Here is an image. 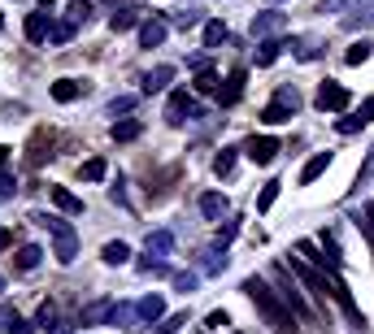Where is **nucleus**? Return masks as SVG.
I'll list each match as a JSON object with an SVG mask.
<instances>
[{"mask_svg":"<svg viewBox=\"0 0 374 334\" xmlns=\"http://www.w3.org/2000/svg\"><path fill=\"white\" fill-rule=\"evenodd\" d=\"M235 230H239L235 221H227V226H222V230H218V248H222V252H227V243L235 239Z\"/></svg>","mask_w":374,"mask_h":334,"instance_id":"obj_47","label":"nucleus"},{"mask_svg":"<svg viewBox=\"0 0 374 334\" xmlns=\"http://www.w3.org/2000/svg\"><path fill=\"white\" fill-rule=\"evenodd\" d=\"M0 291H5V278H0Z\"/></svg>","mask_w":374,"mask_h":334,"instance_id":"obj_54","label":"nucleus"},{"mask_svg":"<svg viewBox=\"0 0 374 334\" xmlns=\"http://www.w3.org/2000/svg\"><path fill=\"white\" fill-rule=\"evenodd\" d=\"M296 57H301V61H318L322 57V44L318 39H301V44H296Z\"/></svg>","mask_w":374,"mask_h":334,"instance_id":"obj_35","label":"nucleus"},{"mask_svg":"<svg viewBox=\"0 0 374 334\" xmlns=\"http://www.w3.org/2000/svg\"><path fill=\"white\" fill-rule=\"evenodd\" d=\"M0 22H5V18H0Z\"/></svg>","mask_w":374,"mask_h":334,"instance_id":"obj_56","label":"nucleus"},{"mask_svg":"<svg viewBox=\"0 0 374 334\" xmlns=\"http://www.w3.org/2000/svg\"><path fill=\"white\" fill-rule=\"evenodd\" d=\"M9 248H13V230L0 226V252H9Z\"/></svg>","mask_w":374,"mask_h":334,"instance_id":"obj_50","label":"nucleus"},{"mask_svg":"<svg viewBox=\"0 0 374 334\" xmlns=\"http://www.w3.org/2000/svg\"><path fill=\"white\" fill-rule=\"evenodd\" d=\"M79 174L87 178V183H101V178L109 174V165H105V157H92V161H83V165H79Z\"/></svg>","mask_w":374,"mask_h":334,"instance_id":"obj_27","label":"nucleus"},{"mask_svg":"<svg viewBox=\"0 0 374 334\" xmlns=\"http://www.w3.org/2000/svg\"><path fill=\"white\" fill-rule=\"evenodd\" d=\"M170 35V22L166 18H148L144 27H139V48H161Z\"/></svg>","mask_w":374,"mask_h":334,"instance_id":"obj_9","label":"nucleus"},{"mask_svg":"<svg viewBox=\"0 0 374 334\" xmlns=\"http://www.w3.org/2000/svg\"><path fill=\"white\" fill-rule=\"evenodd\" d=\"M205 326H209V330H227V326H231V317L218 308V313H209V317H205Z\"/></svg>","mask_w":374,"mask_h":334,"instance_id":"obj_46","label":"nucleus"},{"mask_svg":"<svg viewBox=\"0 0 374 334\" xmlns=\"http://www.w3.org/2000/svg\"><path fill=\"white\" fill-rule=\"evenodd\" d=\"M274 152H279V139H270V135H253L244 143V157L248 161H257V165H270L274 161Z\"/></svg>","mask_w":374,"mask_h":334,"instance_id":"obj_8","label":"nucleus"},{"mask_svg":"<svg viewBox=\"0 0 374 334\" xmlns=\"http://www.w3.org/2000/svg\"><path fill=\"white\" fill-rule=\"evenodd\" d=\"M53 204H57L61 213H83V200L74 195L70 187H53Z\"/></svg>","mask_w":374,"mask_h":334,"instance_id":"obj_20","label":"nucleus"},{"mask_svg":"<svg viewBox=\"0 0 374 334\" xmlns=\"http://www.w3.org/2000/svg\"><path fill=\"white\" fill-rule=\"evenodd\" d=\"M227 39H231L227 22H205V48H222Z\"/></svg>","mask_w":374,"mask_h":334,"instance_id":"obj_24","label":"nucleus"},{"mask_svg":"<svg viewBox=\"0 0 374 334\" xmlns=\"http://www.w3.org/2000/svg\"><path fill=\"white\" fill-rule=\"evenodd\" d=\"M48 91H53V100H57V105H74V100H79V96L87 91V83H79V79H57V83L48 87Z\"/></svg>","mask_w":374,"mask_h":334,"instance_id":"obj_15","label":"nucleus"},{"mask_svg":"<svg viewBox=\"0 0 374 334\" xmlns=\"http://www.w3.org/2000/svg\"><path fill=\"white\" fill-rule=\"evenodd\" d=\"M270 5H283V0H270Z\"/></svg>","mask_w":374,"mask_h":334,"instance_id":"obj_55","label":"nucleus"},{"mask_svg":"<svg viewBox=\"0 0 374 334\" xmlns=\"http://www.w3.org/2000/svg\"><path fill=\"white\" fill-rule=\"evenodd\" d=\"M196 91H205V96L218 91V74L213 70H201V74H196Z\"/></svg>","mask_w":374,"mask_h":334,"instance_id":"obj_41","label":"nucleus"},{"mask_svg":"<svg viewBox=\"0 0 374 334\" xmlns=\"http://www.w3.org/2000/svg\"><path fill=\"white\" fill-rule=\"evenodd\" d=\"M131 109H135V96H113V100H109V117L131 113Z\"/></svg>","mask_w":374,"mask_h":334,"instance_id":"obj_40","label":"nucleus"},{"mask_svg":"<svg viewBox=\"0 0 374 334\" xmlns=\"http://www.w3.org/2000/svg\"><path fill=\"white\" fill-rule=\"evenodd\" d=\"M370 174H374V152H370V157H366V165H361V174H357V187H361V183H370Z\"/></svg>","mask_w":374,"mask_h":334,"instance_id":"obj_49","label":"nucleus"},{"mask_svg":"<svg viewBox=\"0 0 374 334\" xmlns=\"http://www.w3.org/2000/svg\"><path fill=\"white\" fill-rule=\"evenodd\" d=\"M344 27H348V31H361V27H374V5H366V9H357V13H348V18H344Z\"/></svg>","mask_w":374,"mask_h":334,"instance_id":"obj_30","label":"nucleus"},{"mask_svg":"<svg viewBox=\"0 0 374 334\" xmlns=\"http://www.w3.org/2000/svg\"><path fill=\"white\" fill-rule=\"evenodd\" d=\"M35 326H44V330H57V308L48 304V300L39 304V317H35Z\"/></svg>","mask_w":374,"mask_h":334,"instance_id":"obj_37","label":"nucleus"},{"mask_svg":"<svg viewBox=\"0 0 374 334\" xmlns=\"http://www.w3.org/2000/svg\"><path fill=\"white\" fill-rule=\"evenodd\" d=\"M39 256H44V252H39L35 243H27V248H18V256H13V265H18V269H35V265H39Z\"/></svg>","mask_w":374,"mask_h":334,"instance_id":"obj_29","label":"nucleus"},{"mask_svg":"<svg viewBox=\"0 0 374 334\" xmlns=\"http://www.w3.org/2000/svg\"><path fill=\"white\" fill-rule=\"evenodd\" d=\"M235 152H239V148H222L218 157H213V174H218V178H227V174L235 169Z\"/></svg>","mask_w":374,"mask_h":334,"instance_id":"obj_28","label":"nucleus"},{"mask_svg":"<svg viewBox=\"0 0 374 334\" xmlns=\"http://www.w3.org/2000/svg\"><path fill=\"white\" fill-rule=\"evenodd\" d=\"M5 165H9V148L0 143V174H5Z\"/></svg>","mask_w":374,"mask_h":334,"instance_id":"obj_53","label":"nucleus"},{"mask_svg":"<svg viewBox=\"0 0 374 334\" xmlns=\"http://www.w3.org/2000/svg\"><path fill=\"white\" fill-rule=\"evenodd\" d=\"M13 321H18L13 308H0V334H9V330H13Z\"/></svg>","mask_w":374,"mask_h":334,"instance_id":"obj_48","label":"nucleus"},{"mask_svg":"<svg viewBox=\"0 0 374 334\" xmlns=\"http://www.w3.org/2000/svg\"><path fill=\"white\" fill-rule=\"evenodd\" d=\"M48 39H53V44H70V39H74V22H57Z\"/></svg>","mask_w":374,"mask_h":334,"instance_id":"obj_42","label":"nucleus"},{"mask_svg":"<svg viewBox=\"0 0 374 334\" xmlns=\"http://www.w3.org/2000/svg\"><path fill=\"white\" fill-rule=\"evenodd\" d=\"M370 57H374V44H370V39H357V44L344 53V61H348V65H366Z\"/></svg>","mask_w":374,"mask_h":334,"instance_id":"obj_25","label":"nucleus"},{"mask_svg":"<svg viewBox=\"0 0 374 334\" xmlns=\"http://www.w3.org/2000/svg\"><path fill=\"white\" fill-rule=\"evenodd\" d=\"M113 317V300H92L87 308H83V326H101V321H109Z\"/></svg>","mask_w":374,"mask_h":334,"instance_id":"obj_18","label":"nucleus"},{"mask_svg":"<svg viewBox=\"0 0 374 334\" xmlns=\"http://www.w3.org/2000/svg\"><path fill=\"white\" fill-rule=\"evenodd\" d=\"M318 239H322V252H327V269H339V265H344V256H339V239L331 235V230H322Z\"/></svg>","mask_w":374,"mask_h":334,"instance_id":"obj_22","label":"nucleus"},{"mask_svg":"<svg viewBox=\"0 0 374 334\" xmlns=\"http://www.w3.org/2000/svg\"><path fill=\"white\" fill-rule=\"evenodd\" d=\"M201 213H205L209 221H222V217L231 213V200L218 195V191H205V195H201Z\"/></svg>","mask_w":374,"mask_h":334,"instance_id":"obj_16","label":"nucleus"},{"mask_svg":"<svg viewBox=\"0 0 374 334\" xmlns=\"http://www.w3.org/2000/svg\"><path fill=\"white\" fill-rule=\"evenodd\" d=\"M179 326H187V313H174V317H166V321H161L157 330H161V334H174Z\"/></svg>","mask_w":374,"mask_h":334,"instance_id":"obj_45","label":"nucleus"},{"mask_svg":"<svg viewBox=\"0 0 374 334\" xmlns=\"http://www.w3.org/2000/svg\"><path fill=\"white\" fill-rule=\"evenodd\" d=\"M139 131H144V126H139L135 117H127V122H113V131H109V135H113L118 143H131V139H139Z\"/></svg>","mask_w":374,"mask_h":334,"instance_id":"obj_23","label":"nucleus"},{"mask_svg":"<svg viewBox=\"0 0 374 334\" xmlns=\"http://www.w3.org/2000/svg\"><path fill=\"white\" fill-rule=\"evenodd\" d=\"M109 27H113V31H131V27H144V22H139V13H113Z\"/></svg>","mask_w":374,"mask_h":334,"instance_id":"obj_36","label":"nucleus"},{"mask_svg":"<svg viewBox=\"0 0 374 334\" xmlns=\"http://www.w3.org/2000/svg\"><path fill=\"white\" fill-rule=\"evenodd\" d=\"M31 221H39L48 235H53V243H57V261L70 265V261H74V252H79V235H74V226L61 221V217H48V213H35Z\"/></svg>","mask_w":374,"mask_h":334,"instance_id":"obj_2","label":"nucleus"},{"mask_svg":"<svg viewBox=\"0 0 374 334\" xmlns=\"http://www.w3.org/2000/svg\"><path fill=\"white\" fill-rule=\"evenodd\" d=\"M239 96H244V70H231L227 74V87H218V100H222V105H235Z\"/></svg>","mask_w":374,"mask_h":334,"instance_id":"obj_19","label":"nucleus"},{"mask_svg":"<svg viewBox=\"0 0 374 334\" xmlns=\"http://www.w3.org/2000/svg\"><path fill=\"white\" fill-rule=\"evenodd\" d=\"M313 105H318L322 113H344L348 105H353V96H348V87H344V83H331V79H327V83L318 87Z\"/></svg>","mask_w":374,"mask_h":334,"instance_id":"obj_4","label":"nucleus"},{"mask_svg":"<svg viewBox=\"0 0 374 334\" xmlns=\"http://www.w3.org/2000/svg\"><path fill=\"white\" fill-rule=\"evenodd\" d=\"M292 274L301 278V282H305V287H309V291H313L322 304H327V291H331V287H327V269H313V265H301V261H292Z\"/></svg>","mask_w":374,"mask_h":334,"instance_id":"obj_7","label":"nucleus"},{"mask_svg":"<svg viewBox=\"0 0 374 334\" xmlns=\"http://www.w3.org/2000/svg\"><path fill=\"white\" fill-rule=\"evenodd\" d=\"M48 35H53V13L35 9V13L27 18V39H31V44H44Z\"/></svg>","mask_w":374,"mask_h":334,"instance_id":"obj_14","label":"nucleus"},{"mask_svg":"<svg viewBox=\"0 0 374 334\" xmlns=\"http://www.w3.org/2000/svg\"><path fill=\"white\" fill-rule=\"evenodd\" d=\"M218 269H227V252L213 243V248L205 252V274H218Z\"/></svg>","mask_w":374,"mask_h":334,"instance_id":"obj_33","label":"nucleus"},{"mask_svg":"<svg viewBox=\"0 0 374 334\" xmlns=\"http://www.w3.org/2000/svg\"><path fill=\"white\" fill-rule=\"evenodd\" d=\"M139 274H157V278H166L170 274V265L166 261H157V256H139ZM174 278V274H170Z\"/></svg>","mask_w":374,"mask_h":334,"instance_id":"obj_34","label":"nucleus"},{"mask_svg":"<svg viewBox=\"0 0 374 334\" xmlns=\"http://www.w3.org/2000/svg\"><path fill=\"white\" fill-rule=\"evenodd\" d=\"M331 161H335V152H313V157L305 161V169H301V187L318 183V178H322V174L331 169Z\"/></svg>","mask_w":374,"mask_h":334,"instance_id":"obj_11","label":"nucleus"},{"mask_svg":"<svg viewBox=\"0 0 374 334\" xmlns=\"http://www.w3.org/2000/svg\"><path fill=\"white\" fill-rule=\"evenodd\" d=\"M196 22H201V13H196V9H179V13L170 18V27H183L187 31V27H196Z\"/></svg>","mask_w":374,"mask_h":334,"instance_id":"obj_38","label":"nucleus"},{"mask_svg":"<svg viewBox=\"0 0 374 334\" xmlns=\"http://www.w3.org/2000/svg\"><path fill=\"white\" fill-rule=\"evenodd\" d=\"M370 122H374V96H366L348 117H339V122H335V131H339V135H357V131H366Z\"/></svg>","mask_w":374,"mask_h":334,"instance_id":"obj_5","label":"nucleus"},{"mask_svg":"<svg viewBox=\"0 0 374 334\" xmlns=\"http://www.w3.org/2000/svg\"><path fill=\"white\" fill-rule=\"evenodd\" d=\"M135 317H139V321H148V326L166 321V300H161V295H144V300L135 304Z\"/></svg>","mask_w":374,"mask_h":334,"instance_id":"obj_12","label":"nucleus"},{"mask_svg":"<svg viewBox=\"0 0 374 334\" xmlns=\"http://www.w3.org/2000/svg\"><path fill=\"white\" fill-rule=\"evenodd\" d=\"M170 79H174V65H157V70H148V74H144V96L166 91V87H170Z\"/></svg>","mask_w":374,"mask_h":334,"instance_id":"obj_17","label":"nucleus"},{"mask_svg":"<svg viewBox=\"0 0 374 334\" xmlns=\"http://www.w3.org/2000/svg\"><path fill=\"white\" fill-rule=\"evenodd\" d=\"M283 27H287V18H283V13H274V9L253 18V35H257V39H270V35H279Z\"/></svg>","mask_w":374,"mask_h":334,"instance_id":"obj_13","label":"nucleus"},{"mask_svg":"<svg viewBox=\"0 0 374 334\" xmlns=\"http://www.w3.org/2000/svg\"><path fill=\"white\" fill-rule=\"evenodd\" d=\"M113 326H122V330H131V308L127 304H113V317H109Z\"/></svg>","mask_w":374,"mask_h":334,"instance_id":"obj_44","label":"nucleus"},{"mask_svg":"<svg viewBox=\"0 0 374 334\" xmlns=\"http://www.w3.org/2000/svg\"><path fill=\"white\" fill-rule=\"evenodd\" d=\"M170 248H174V235L170 230H153V235H148V256H170Z\"/></svg>","mask_w":374,"mask_h":334,"instance_id":"obj_21","label":"nucleus"},{"mask_svg":"<svg viewBox=\"0 0 374 334\" xmlns=\"http://www.w3.org/2000/svg\"><path fill=\"white\" fill-rule=\"evenodd\" d=\"M9 195H13V178L0 174V200H9Z\"/></svg>","mask_w":374,"mask_h":334,"instance_id":"obj_51","label":"nucleus"},{"mask_svg":"<svg viewBox=\"0 0 374 334\" xmlns=\"http://www.w3.org/2000/svg\"><path fill=\"white\" fill-rule=\"evenodd\" d=\"M9 334H35V326H31V321H22V317H18V321H13V330H9Z\"/></svg>","mask_w":374,"mask_h":334,"instance_id":"obj_52","label":"nucleus"},{"mask_svg":"<svg viewBox=\"0 0 374 334\" xmlns=\"http://www.w3.org/2000/svg\"><path fill=\"white\" fill-rule=\"evenodd\" d=\"M296 109H301V91L283 83L279 91H274V100H270V105L261 109V122H266V126H279V122L296 117Z\"/></svg>","mask_w":374,"mask_h":334,"instance_id":"obj_3","label":"nucleus"},{"mask_svg":"<svg viewBox=\"0 0 374 334\" xmlns=\"http://www.w3.org/2000/svg\"><path fill=\"white\" fill-rule=\"evenodd\" d=\"M244 295L257 304V313H261V317H266V321H270L274 330H279V334H283V330L292 326V308H287V304H283L279 295H274V291L266 287L261 278H248V282H244Z\"/></svg>","mask_w":374,"mask_h":334,"instance_id":"obj_1","label":"nucleus"},{"mask_svg":"<svg viewBox=\"0 0 374 334\" xmlns=\"http://www.w3.org/2000/svg\"><path fill=\"white\" fill-rule=\"evenodd\" d=\"M187 117H201V109H196V100H192L187 91H174L170 105H166V122H170V126H183Z\"/></svg>","mask_w":374,"mask_h":334,"instance_id":"obj_6","label":"nucleus"},{"mask_svg":"<svg viewBox=\"0 0 374 334\" xmlns=\"http://www.w3.org/2000/svg\"><path fill=\"white\" fill-rule=\"evenodd\" d=\"M196 282H201V278H196L192 269H187V274H174V287H179L183 295H192V291H196Z\"/></svg>","mask_w":374,"mask_h":334,"instance_id":"obj_43","label":"nucleus"},{"mask_svg":"<svg viewBox=\"0 0 374 334\" xmlns=\"http://www.w3.org/2000/svg\"><path fill=\"white\" fill-rule=\"evenodd\" d=\"M274 274H279V282H283V304L292 308V317H301V321H309L313 313H309V304L301 300V291H296L292 282H287V269H274Z\"/></svg>","mask_w":374,"mask_h":334,"instance_id":"obj_10","label":"nucleus"},{"mask_svg":"<svg viewBox=\"0 0 374 334\" xmlns=\"http://www.w3.org/2000/svg\"><path fill=\"white\" fill-rule=\"evenodd\" d=\"M287 44H279V39H261V53H257V65H274L279 61V53H283Z\"/></svg>","mask_w":374,"mask_h":334,"instance_id":"obj_31","label":"nucleus"},{"mask_svg":"<svg viewBox=\"0 0 374 334\" xmlns=\"http://www.w3.org/2000/svg\"><path fill=\"white\" fill-rule=\"evenodd\" d=\"M279 187H283L279 178H270V183L261 187V195H257V213H270V209H274V200H279Z\"/></svg>","mask_w":374,"mask_h":334,"instance_id":"obj_26","label":"nucleus"},{"mask_svg":"<svg viewBox=\"0 0 374 334\" xmlns=\"http://www.w3.org/2000/svg\"><path fill=\"white\" fill-rule=\"evenodd\" d=\"M66 13H70L74 27H79V22H87V18H92V5H87V0H74V5H70Z\"/></svg>","mask_w":374,"mask_h":334,"instance_id":"obj_39","label":"nucleus"},{"mask_svg":"<svg viewBox=\"0 0 374 334\" xmlns=\"http://www.w3.org/2000/svg\"><path fill=\"white\" fill-rule=\"evenodd\" d=\"M101 256H105V265H122V261L131 256V248L118 239V243H105V248H101Z\"/></svg>","mask_w":374,"mask_h":334,"instance_id":"obj_32","label":"nucleus"}]
</instances>
